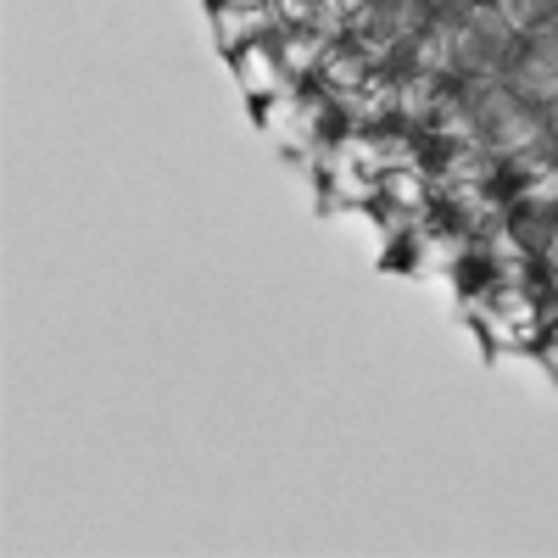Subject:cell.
<instances>
[{
  "mask_svg": "<svg viewBox=\"0 0 558 558\" xmlns=\"http://www.w3.org/2000/svg\"><path fill=\"white\" fill-rule=\"evenodd\" d=\"M475 129L486 134L492 151L520 157V151H536V140L547 134V118L525 96H514V89L502 84V89H492V96L475 101Z\"/></svg>",
  "mask_w": 558,
  "mask_h": 558,
  "instance_id": "obj_1",
  "label": "cell"
},
{
  "mask_svg": "<svg viewBox=\"0 0 558 558\" xmlns=\"http://www.w3.org/2000/svg\"><path fill=\"white\" fill-rule=\"evenodd\" d=\"M452 39H458V68H470V73H492L502 62H514V28L497 12H475L470 23L452 28Z\"/></svg>",
  "mask_w": 558,
  "mask_h": 558,
  "instance_id": "obj_2",
  "label": "cell"
},
{
  "mask_svg": "<svg viewBox=\"0 0 558 558\" xmlns=\"http://www.w3.org/2000/svg\"><path fill=\"white\" fill-rule=\"evenodd\" d=\"M508 89L525 96L531 107H553L558 101V39H531L525 51L508 62Z\"/></svg>",
  "mask_w": 558,
  "mask_h": 558,
  "instance_id": "obj_3",
  "label": "cell"
},
{
  "mask_svg": "<svg viewBox=\"0 0 558 558\" xmlns=\"http://www.w3.org/2000/svg\"><path fill=\"white\" fill-rule=\"evenodd\" d=\"M492 12L514 28V34H536L547 17V0H492Z\"/></svg>",
  "mask_w": 558,
  "mask_h": 558,
  "instance_id": "obj_4",
  "label": "cell"
},
{
  "mask_svg": "<svg viewBox=\"0 0 558 558\" xmlns=\"http://www.w3.org/2000/svg\"><path fill=\"white\" fill-rule=\"evenodd\" d=\"M542 257H547V274L558 279V229H553V235H547V246H542Z\"/></svg>",
  "mask_w": 558,
  "mask_h": 558,
  "instance_id": "obj_5",
  "label": "cell"
},
{
  "mask_svg": "<svg viewBox=\"0 0 558 558\" xmlns=\"http://www.w3.org/2000/svg\"><path fill=\"white\" fill-rule=\"evenodd\" d=\"M547 140L558 146V101H553V112H547Z\"/></svg>",
  "mask_w": 558,
  "mask_h": 558,
  "instance_id": "obj_6",
  "label": "cell"
}]
</instances>
